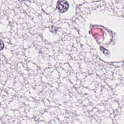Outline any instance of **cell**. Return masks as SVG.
<instances>
[{"mask_svg": "<svg viewBox=\"0 0 124 124\" xmlns=\"http://www.w3.org/2000/svg\"><path fill=\"white\" fill-rule=\"evenodd\" d=\"M69 3L66 0H59L57 3V8L61 13H64L69 8Z\"/></svg>", "mask_w": 124, "mask_h": 124, "instance_id": "cell-1", "label": "cell"}]
</instances>
